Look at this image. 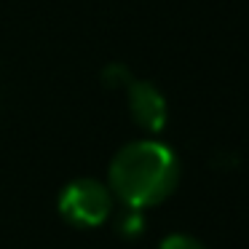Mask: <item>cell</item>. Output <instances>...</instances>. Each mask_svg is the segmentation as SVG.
<instances>
[{"label": "cell", "mask_w": 249, "mask_h": 249, "mask_svg": "<svg viewBox=\"0 0 249 249\" xmlns=\"http://www.w3.org/2000/svg\"><path fill=\"white\" fill-rule=\"evenodd\" d=\"M59 214L75 228H97L113 214V193L99 179H72L59 193Z\"/></svg>", "instance_id": "7a4b0ae2"}, {"label": "cell", "mask_w": 249, "mask_h": 249, "mask_svg": "<svg viewBox=\"0 0 249 249\" xmlns=\"http://www.w3.org/2000/svg\"><path fill=\"white\" fill-rule=\"evenodd\" d=\"M110 193L131 209H147L174 193L179 182V161L174 150L156 140L124 145L110 161Z\"/></svg>", "instance_id": "6da1fadb"}, {"label": "cell", "mask_w": 249, "mask_h": 249, "mask_svg": "<svg viewBox=\"0 0 249 249\" xmlns=\"http://www.w3.org/2000/svg\"><path fill=\"white\" fill-rule=\"evenodd\" d=\"M158 249H206V247L198 241V238H193V236L172 233V236H166L161 244H158Z\"/></svg>", "instance_id": "5b68a950"}, {"label": "cell", "mask_w": 249, "mask_h": 249, "mask_svg": "<svg viewBox=\"0 0 249 249\" xmlns=\"http://www.w3.org/2000/svg\"><path fill=\"white\" fill-rule=\"evenodd\" d=\"M126 99H129L131 118H134L142 129L150 131V134L163 131L166 118H169L166 99H163V94L158 91L150 81L129 78V83H126Z\"/></svg>", "instance_id": "3957f363"}, {"label": "cell", "mask_w": 249, "mask_h": 249, "mask_svg": "<svg viewBox=\"0 0 249 249\" xmlns=\"http://www.w3.org/2000/svg\"><path fill=\"white\" fill-rule=\"evenodd\" d=\"M129 70H126L124 65H110L107 70H105V83H107V86H121V83H129Z\"/></svg>", "instance_id": "8992f818"}, {"label": "cell", "mask_w": 249, "mask_h": 249, "mask_svg": "<svg viewBox=\"0 0 249 249\" xmlns=\"http://www.w3.org/2000/svg\"><path fill=\"white\" fill-rule=\"evenodd\" d=\"M142 228H145V222H142L140 209H131V206H126V212L118 217V231H121V236H126V238L140 236Z\"/></svg>", "instance_id": "277c9868"}]
</instances>
